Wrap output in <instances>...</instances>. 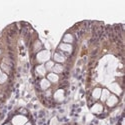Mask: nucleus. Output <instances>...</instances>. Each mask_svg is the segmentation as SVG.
<instances>
[{
    "label": "nucleus",
    "mask_w": 125,
    "mask_h": 125,
    "mask_svg": "<svg viewBox=\"0 0 125 125\" xmlns=\"http://www.w3.org/2000/svg\"><path fill=\"white\" fill-rule=\"evenodd\" d=\"M47 78H48V80H50L51 82H57L58 79H59L58 75L55 74V73H49V74L47 75Z\"/></svg>",
    "instance_id": "7"
},
{
    "label": "nucleus",
    "mask_w": 125,
    "mask_h": 125,
    "mask_svg": "<svg viewBox=\"0 0 125 125\" xmlns=\"http://www.w3.org/2000/svg\"><path fill=\"white\" fill-rule=\"evenodd\" d=\"M25 122H26V118L23 116H17L13 119V125H22Z\"/></svg>",
    "instance_id": "3"
},
{
    "label": "nucleus",
    "mask_w": 125,
    "mask_h": 125,
    "mask_svg": "<svg viewBox=\"0 0 125 125\" xmlns=\"http://www.w3.org/2000/svg\"><path fill=\"white\" fill-rule=\"evenodd\" d=\"M53 58H54V60L56 62H59V63H62V62L65 61V58L63 56H61L59 53H55L54 56H53Z\"/></svg>",
    "instance_id": "9"
},
{
    "label": "nucleus",
    "mask_w": 125,
    "mask_h": 125,
    "mask_svg": "<svg viewBox=\"0 0 125 125\" xmlns=\"http://www.w3.org/2000/svg\"><path fill=\"white\" fill-rule=\"evenodd\" d=\"M40 86H41V88H42L43 90H45V89H47L50 86V82L47 79H42V80H41V82H40Z\"/></svg>",
    "instance_id": "8"
},
{
    "label": "nucleus",
    "mask_w": 125,
    "mask_h": 125,
    "mask_svg": "<svg viewBox=\"0 0 125 125\" xmlns=\"http://www.w3.org/2000/svg\"><path fill=\"white\" fill-rule=\"evenodd\" d=\"M74 41V38L72 36V34H70V33H66V34L64 35L63 37V42H67L68 44L69 43H72Z\"/></svg>",
    "instance_id": "5"
},
{
    "label": "nucleus",
    "mask_w": 125,
    "mask_h": 125,
    "mask_svg": "<svg viewBox=\"0 0 125 125\" xmlns=\"http://www.w3.org/2000/svg\"><path fill=\"white\" fill-rule=\"evenodd\" d=\"M25 125H32V124H31L30 122H28V123H26V124H25Z\"/></svg>",
    "instance_id": "16"
},
{
    "label": "nucleus",
    "mask_w": 125,
    "mask_h": 125,
    "mask_svg": "<svg viewBox=\"0 0 125 125\" xmlns=\"http://www.w3.org/2000/svg\"><path fill=\"white\" fill-rule=\"evenodd\" d=\"M52 70H53V72H55V73H62L63 70H64V68H63V66H62L61 64H55V65L53 66Z\"/></svg>",
    "instance_id": "6"
},
{
    "label": "nucleus",
    "mask_w": 125,
    "mask_h": 125,
    "mask_svg": "<svg viewBox=\"0 0 125 125\" xmlns=\"http://www.w3.org/2000/svg\"><path fill=\"white\" fill-rule=\"evenodd\" d=\"M0 53H1V51H0Z\"/></svg>",
    "instance_id": "18"
},
{
    "label": "nucleus",
    "mask_w": 125,
    "mask_h": 125,
    "mask_svg": "<svg viewBox=\"0 0 125 125\" xmlns=\"http://www.w3.org/2000/svg\"><path fill=\"white\" fill-rule=\"evenodd\" d=\"M45 69H47V70H51L52 68H53V66H54V62L53 61H48L46 64H45Z\"/></svg>",
    "instance_id": "14"
},
{
    "label": "nucleus",
    "mask_w": 125,
    "mask_h": 125,
    "mask_svg": "<svg viewBox=\"0 0 125 125\" xmlns=\"http://www.w3.org/2000/svg\"><path fill=\"white\" fill-rule=\"evenodd\" d=\"M0 75H1V70H0Z\"/></svg>",
    "instance_id": "17"
},
{
    "label": "nucleus",
    "mask_w": 125,
    "mask_h": 125,
    "mask_svg": "<svg viewBox=\"0 0 125 125\" xmlns=\"http://www.w3.org/2000/svg\"><path fill=\"white\" fill-rule=\"evenodd\" d=\"M1 68L6 72V74H10L11 73V70H12L9 66H8L6 63H4V62H2V64H1Z\"/></svg>",
    "instance_id": "11"
},
{
    "label": "nucleus",
    "mask_w": 125,
    "mask_h": 125,
    "mask_svg": "<svg viewBox=\"0 0 125 125\" xmlns=\"http://www.w3.org/2000/svg\"><path fill=\"white\" fill-rule=\"evenodd\" d=\"M37 59L39 62H44L49 59V52L48 51H42L37 55Z\"/></svg>",
    "instance_id": "1"
},
{
    "label": "nucleus",
    "mask_w": 125,
    "mask_h": 125,
    "mask_svg": "<svg viewBox=\"0 0 125 125\" xmlns=\"http://www.w3.org/2000/svg\"><path fill=\"white\" fill-rule=\"evenodd\" d=\"M59 49L63 52H66V53H70L72 51V46L70 44H66V43H61L59 45Z\"/></svg>",
    "instance_id": "2"
},
{
    "label": "nucleus",
    "mask_w": 125,
    "mask_h": 125,
    "mask_svg": "<svg viewBox=\"0 0 125 125\" xmlns=\"http://www.w3.org/2000/svg\"><path fill=\"white\" fill-rule=\"evenodd\" d=\"M36 70L39 72V74H41V75H43V74H45V67L43 65H39V66H37V68H36Z\"/></svg>",
    "instance_id": "13"
},
{
    "label": "nucleus",
    "mask_w": 125,
    "mask_h": 125,
    "mask_svg": "<svg viewBox=\"0 0 125 125\" xmlns=\"http://www.w3.org/2000/svg\"><path fill=\"white\" fill-rule=\"evenodd\" d=\"M100 96H101V100H102V101H106L107 98L109 97V91L106 90V89H103L102 95H100Z\"/></svg>",
    "instance_id": "10"
},
{
    "label": "nucleus",
    "mask_w": 125,
    "mask_h": 125,
    "mask_svg": "<svg viewBox=\"0 0 125 125\" xmlns=\"http://www.w3.org/2000/svg\"><path fill=\"white\" fill-rule=\"evenodd\" d=\"M6 80H7V75L5 73H1V75H0V84H3Z\"/></svg>",
    "instance_id": "15"
},
{
    "label": "nucleus",
    "mask_w": 125,
    "mask_h": 125,
    "mask_svg": "<svg viewBox=\"0 0 125 125\" xmlns=\"http://www.w3.org/2000/svg\"><path fill=\"white\" fill-rule=\"evenodd\" d=\"M116 103H117V98H116V96L114 95H111L110 97H108V100H107V105L108 106H114Z\"/></svg>",
    "instance_id": "4"
},
{
    "label": "nucleus",
    "mask_w": 125,
    "mask_h": 125,
    "mask_svg": "<svg viewBox=\"0 0 125 125\" xmlns=\"http://www.w3.org/2000/svg\"><path fill=\"white\" fill-rule=\"evenodd\" d=\"M101 95V89L100 88H96L93 90V93H92V96L95 98V99H98Z\"/></svg>",
    "instance_id": "12"
}]
</instances>
